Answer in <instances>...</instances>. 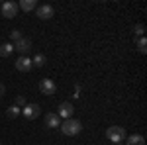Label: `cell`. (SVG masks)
I'll return each instance as SVG.
<instances>
[{"label":"cell","mask_w":147,"mask_h":145,"mask_svg":"<svg viewBox=\"0 0 147 145\" xmlns=\"http://www.w3.org/2000/svg\"><path fill=\"white\" fill-rule=\"evenodd\" d=\"M106 137H108V141H112V143L120 145L122 141H125V129L122 125H112V127H108L106 129Z\"/></svg>","instance_id":"cell-1"},{"label":"cell","mask_w":147,"mask_h":145,"mask_svg":"<svg viewBox=\"0 0 147 145\" xmlns=\"http://www.w3.org/2000/svg\"><path fill=\"white\" fill-rule=\"evenodd\" d=\"M59 127H61V132L65 135H77V134H80V129H82V123H80L79 120H75V118H69V120H65Z\"/></svg>","instance_id":"cell-2"},{"label":"cell","mask_w":147,"mask_h":145,"mask_svg":"<svg viewBox=\"0 0 147 145\" xmlns=\"http://www.w3.org/2000/svg\"><path fill=\"white\" fill-rule=\"evenodd\" d=\"M35 12H37V18H39V20H49V18L55 16V8L49 6V4H41V6H37Z\"/></svg>","instance_id":"cell-3"},{"label":"cell","mask_w":147,"mask_h":145,"mask_svg":"<svg viewBox=\"0 0 147 145\" xmlns=\"http://www.w3.org/2000/svg\"><path fill=\"white\" fill-rule=\"evenodd\" d=\"M73 112H75V106H73L71 102H61L59 108H57V116L69 120V118H73Z\"/></svg>","instance_id":"cell-4"},{"label":"cell","mask_w":147,"mask_h":145,"mask_svg":"<svg viewBox=\"0 0 147 145\" xmlns=\"http://www.w3.org/2000/svg\"><path fill=\"white\" fill-rule=\"evenodd\" d=\"M30 49H32V39H30V37H22V39H20V41H16V43H14V51H18V53H20V55H28V51H30Z\"/></svg>","instance_id":"cell-5"},{"label":"cell","mask_w":147,"mask_h":145,"mask_svg":"<svg viewBox=\"0 0 147 145\" xmlns=\"http://www.w3.org/2000/svg\"><path fill=\"white\" fill-rule=\"evenodd\" d=\"M22 114L28 118V120H35V118H39L41 108H39L37 104H26V106L22 108Z\"/></svg>","instance_id":"cell-6"},{"label":"cell","mask_w":147,"mask_h":145,"mask_svg":"<svg viewBox=\"0 0 147 145\" xmlns=\"http://www.w3.org/2000/svg\"><path fill=\"white\" fill-rule=\"evenodd\" d=\"M0 12H2V16H6V18H16V14H18V4H16V2H4V4L0 6Z\"/></svg>","instance_id":"cell-7"},{"label":"cell","mask_w":147,"mask_h":145,"mask_svg":"<svg viewBox=\"0 0 147 145\" xmlns=\"http://www.w3.org/2000/svg\"><path fill=\"white\" fill-rule=\"evenodd\" d=\"M39 90H41V94H47V96H51V94H55L57 90V84L51 80V78H43L41 82H39Z\"/></svg>","instance_id":"cell-8"},{"label":"cell","mask_w":147,"mask_h":145,"mask_svg":"<svg viewBox=\"0 0 147 145\" xmlns=\"http://www.w3.org/2000/svg\"><path fill=\"white\" fill-rule=\"evenodd\" d=\"M16 69L18 71H22V73H28V71H32L34 65H32V59H28V57H20L18 61H16Z\"/></svg>","instance_id":"cell-9"},{"label":"cell","mask_w":147,"mask_h":145,"mask_svg":"<svg viewBox=\"0 0 147 145\" xmlns=\"http://www.w3.org/2000/svg\"><path fill=\"white\" fill-rule=\"evenodd\" d=\"M45 125L47 127H59L61 125V118L55 112H49V114H45Z\"/></svg>","instance_id":"cell-10"},{"label":"cell","mask_w":147,"mask_h":145,"mask_svg":"<svg viewBox=\"0 0 147 145\" xmlns=\"http://www.w3.org/2000/svg\"><path fill=\"white\" fill-rule=\"evenodd\" d=\"M125 139H127V145H145V137L139 134H134L129 137H125Z\"/></svg>","instance_id":"cell-11"},{"label":"cell","mask_w":147,"mask_h":145,"mask_svg":"<svg viewBox=\"0 0 147 145\" xmlns=\"http://www.w3.org/2000/svg\"><path fill=\"white\" fill-rule=\"evenodd\" d=\"M18 8H22L24 12L35 10V8H37V2H35V0H22V2L18 4Z\"/></svg>","instance_id":"cell-12"},{"label":"cell","mask_w":147,"mask_h":145,"mask_svg":"<svg viewBox=\"0 0 147 145\" xmlns=\"http://www.w3.org/2000/svg\"><path fill=\"white\" fill-rule=\"evenodd\" d=\"M12 53H14V43H12V41L0 45V55H2V57H10Z\"/></svg>","instance_id":"cell-13"},{"label":"cell","mask_w":147,"mask_h":145,"mask_svg":"<svg viewBox=\"0 0 147 145\" xmlns=\"http://www.w3.org/2000/svg\"><path fill=\"white\" fill-rule=\"evenodd\" d=\"M45 55H41V53H37V55L34 57V59H32V65H34V67H43V65H45Z\"/></svg>","instance_id":"cell-14"},{"label":"cell","mask_w":147,"mask_h":145,"mask_svg":"<svg viewBox=\"0 0 147 145\" xmlns=\"http://www.w3.org/2000/svg\"><path fill=\"white\" fill-rule=\"evenodd\" d=\"M20 114H22V108H18L16 104L6 110V116H8V118H16V116H20Z\"/></svg>","instance_id":"cell-15"},{"label":"cell","mask_w":147,"mask_h":145,"mask_svg":"<svg viewBox=\"0 0 147 145\" xmlns=\"http://www.w3.org/2000/svg\"><path fill=\"white\" fill-rule=\"evenodd\" d=\"M136 47H137L139 53H147V39H145V37H139L137 43H136Z\"/></svg>","instance_id":"cell-16"},{"label":"cell","mask_w":147,"mask_h":145,"mask_svg":"<svg viewBox=\"0 0 147 145\" xmlns=\"http://www.w3.org/2000/svg\"><path fill=\"white\" fill-rule=\"evenodd\" d=\"M134 32H136V35H139V37H143V32H145V26H143V24H136V26H134Z\"/></svg>","instance_id":"cell-17"},{"label":"cell","mask_w":147,"mask_h":145,"mask_svg":"<svg viewBox=\"0 0 147 145\" xmlns=\"http://www.w3.org/2000/svg\"><path fill=\"white\" fill-rule=\"evenodd\" d=\"M10 39H14V41H20V39H22L20 30H12V32H10Z\"/></svg>","instance_id":"cell-18"},{"label":"cell","mask_w":147,"mask_h":145,"mask_svg":"<svg viewBox=\"0 0 147 145\" xmlns=\"http://www.w3.org/2000/svg\"><path fill=\"white\" fill-rule=\"evenodd\" d=\"M16 106H18V108H24V106H26V98H24V96H18V98H16Z\"/></svg>","instance_id":"cell-19"},{"label":"cell","mask_w":147,"mask_h":145,"mask_svg":"<svg viewBox=\"0 0 147 145\" xmlns=\"http://www.w3.org/2000/svg\"><path fill=\"white\" fill-rule=\"evenodd\" d=\"M4 94H6V86H4V84H0V98H2Z\"/></svg>","instance_id":"cell-20"},{"label":"cell","mask_w":147,"mask_h":145,"mask_svg":"<svg viewBox=\"0 0 147 145\" xmlns=\"http://www.w3.org/2000/svg\"><path fill=\"white\" fill-rule=\"evenodd\" d=\"M0 145H4V143H0Z\"/></svg>","instance_id":"cell-21"}]
</instances>
